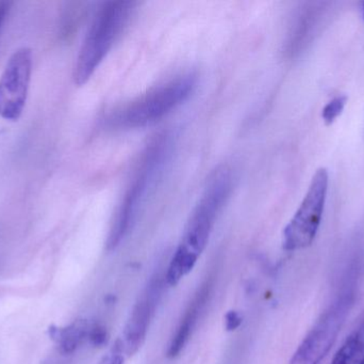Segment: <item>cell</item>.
<instances>
[{
    "mask_svg": "<svg viewBox=\"0 0 364 364\" xmlns=\"http://www.w3.org/2000/svg\"><path fill=\"white\" fill-rule=\"evenodd\" d=\"M232 177L227 167L216 169L195 205L183 234L164 271L166 284L175 286L188 275L207 247L218 213L231 192Z\"/></svg>",
    "mask_w": 364,
    "mask_h": 364,
    "instance_id": "cell-1",
    "label": "cell"
},
{
    "mask_svg": "<svg viewBox=\"0 0 364 364\" xmlns=\"http://www.w3.org/2000/svg\"><path fill=\"white\" fill-rule=\"evenodd\" d=\"M196 76L181 75L115 109L107 120L111 128L134 130L164 119L183 104L196 87Z\"/></svg>",
    "mask_w": 364,
    "mask_h": 364,
    "instance_id": "cell-2",
    "label": "cell"
},
{
    "mask_svg": "<svg viewBox=\"0 0 364 364\" xmlns=\"http://www.w3.org/2000/svg\"><path fill=\"white\" fill-rule=\"evenodd\" d=\"M134 11V2L108 1L94 17L79 51L74 68V81L83 85L104 61L121 36Z\"/></svg>",
    "mask_w": 364,
    "mask_h": 364,
    "instance_id": "cell-3",
    "label": "cell"
},
{
    "mask_svg": "<svg viewBox=\"0 0 364 364\" xmlns=\"http://www.w3.org/2000/svg\"><path fill=\"white\" fill-rule=\"evenodd\" d=\"M168 145V139L161 136L147 149L113 218L107 241L108 250H114L119 247L134 226L139 209L149 194V187L153 185L166 162Z\"/></svg>",
    "mask_w": 364,
    "mask_h": 364,
    "instance_id": "cell-4",
    "label": "cell"
},
{
    "mask_svg": "<svg viewBox=\"0 0 364 364\" xmlns=\"http://www.w3.org/2000/svg\"><path fill=\"white\" fill-rule=\"evenodd\" d=\"M328 184L327 169H318L296 213L284 228L282 246L287 251L305 249L314 243L322 222Z\"/></svg>",
    "mask_w": 364,
    "mask_h": 364,
    "instance_id": "cell-5",
    "label": "cell"
},
{
    "mask_svg": "<svg viewBox=\"0 0 364 364\" xmlns=\"http://www.w3.org/2000/svg\"><path fill=\"white\" fill-rule=\"evenodd\" d=\"M352 306L353 293L342 294L318 318L289 364H321L337 341Z\"/></svg>",
    "mask_w": 364,
    "mask_h": 364,
    "instance_id": "cell-6",
    "label": "cell"
},
{
    "mask_svg": "<svg viewBox=\"0 0 364 364\" xmlns=\"http://www.w3.org/2000/svg\"><path fill=\"white\" fill-rule=\"evenodd\" d=\"M31 72V51L27 47L15 51L0 77L1 119L15 122L21 118L27 102Z\"/></svg>",
    "mask_w": 364,
    "mask_h": 364,
    "instance_id": "cell-7",
    "label": "cell"
},
{
    "mask_svg": "<svg viewBox=\"0 0 364 364\" xmlns=\"http://www.w3.org/2000/svg\"><path fill=\"white\" fill-rule=\"evenodd\" d=\"M166 284L164 273H156L139 297L124 329L123 338L117 341L125 356L136 354L144 344Z\"/></svg>",
    "mask_w": 364,
    "mask_h": 364,
    "instance_id": "cell-8",
    "label": "cell"
},
{
    "mask_svg": "<svg viewBox=\"0 0 364 364\" xmlns=\"http://www.w3.org/2000/svg\"><path fill=\"white\" fill-rule=\"evenodd\" d=\"M212 278L213 277L209 278L201 284L200 288L195 293L192 301L188 303V307L186 308L181 323L177 327L176 333L173 336L168 345V358H176L192 337L193 331L196 328L199 318L205 311V306L208 305L211 297L212 288L214 286Z\"/></svg>",
    "mask_w": 364,
    "mask_h": 364,
    "instance_id": "cell-9",
    "label": "cell"
},
{
    "mask_svg": "<svg viewBox=\"0 0 364 364\" xmlns=\"http://www.w3.org/2000/svg\"><path fill=\"white\" fill-rule=\"evenodd\" d=\"M95 325L80 320L65 327H55L49 331L51 339L57 344L60 352L72 354L85 341L91 342Z\"/></svg>",
    "mask_w": 364,
    "mask_h": 364,
    "instance_id": "cell-10",
    "label": "cell"
},
{
    "mask_svg": "<svg viewBox=\"0 0 364 364\" xmlns=\"http://www.w3.org/2000/svg\"><path fill=\"white\" fill-rule=\"evenodd\" d=\"M331 364H364V316L346 338Z\"/></svg>",
    "mask_w": 364,
    "mask_h": 364,
    "instance_id": "cell-11",
    "label": "cell"
},
{
    "mask_svg": "<svg viewBox=\"0 0 364 364\" xmlns=\"http://www.w3.org/2000/svg\"><path fill=\"white\" fill-rule=\"evenodd\" d=\"M348 100V96L340 95L333 98L331 102L325 105L322 110V118L326 125H331L337 120V118L341 115L346 108Z\"/></svg>",
    "mask_w": 364,
    "mask_h": 364,
    "instance_id": "cell-12",
    "label": "cell"
},
{
    "mask_svg": "<svg viewBox=\"0 0 364 364\" xmlns=\"http://www.w3.org/2000/svg\"><path fill=\"white\" fill-rule=\"evenodd\" d=\"M125 358L126 356L124 355L119 342H117L112 350L98 364H125Z\"/></svg>",
    "mask_w": 364,
    "mask_h": 364,
    "instance_id": "cell-13",
    "label": "cell"
},
{
    "mask_svg": "<svg viewBox=\"0 0 364 364\" xmlns=\"http://www.w3.org/2000/svg\"><path fill=\"white\" fill-rule=\"evenodd\" d=\"M10 2L1 1L0 0V30H1L2 25H4V21H6V14H8L9 10H10Z\"/></svg>",
    "mask_w": 364,
    "mask_h": 364,
    "instance_id": "cell-14",
    "label": "cell"
},
{
    "mask_svg": "<svg viewBox=\"0 0 364 364\" xmlns=\"http://www.w3.org/2000/svg\"><path fill=\"white\" fill-rule=\"evenodd\" d=\"M227 328L229 329V331H232V329L237 328V326H239L240 324V318L237 316V313H230L227 316Z\"/></svg>",
    "mask_w": 364,
    "mask_h": 364,
    "instance_id": "cell-15",
    "label": "cell"
},
{
    "mask_svg": "<svg viewBox=\"0 0 364 364\" xmlns=\"http://www.w3.org/2000/svg\"><path fill=\"white\" fill-rule=\"evenodd\" d=\"M363 17H364V2H363Z\"/></svg>",
    "mask_w": 364,
    "mask_h": 364,
    "instance_id": "cell-16",
    "label": "cell"
}]
</instances>
